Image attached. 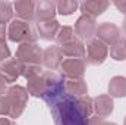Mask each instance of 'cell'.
<instances>
[{
    "label": "cell",
    "instance_id": "6da1fadb",
    "mask_svg": "<svg viewBox=\"0 0 126 125\" xmlns=\"http://www.w3.org/2000/svg\"><path fill=\"white\" fill-rule=\"evenodd\" d=\"M56 125H87V118L79 113L75 104V97L64 94L50 106Z\"/></svg>",
    "mask_w": 126,
    "mask_h": 125
},
{
    "label": "cell",
    "instance_id": "7a4b0ae2",
    "mask_svg": "<svg viewBox=\"0 0 126 125\" xmlns=\"http://www.w3.org/2000/svg\"><path fill=\"white\" fill-rule=\"evenodd\" d=\"M44 83H46V96L44 100L47 102L48 106L54 104L60 97H63L64 94V81H63V75L57 74L56 71H44L43 74Z\"/></svg>",
    "mask_w": 126,
    "mask_h": 125
},
{
    "label": "cell",
    "instance_id": "3957f363",
    "mask_svg": "<svg viewBox=\"0 0 126 125\" xmlns=\"http://www.w3.org/2000/svg\"><path fill=\"white\" fill-rule=\"evenodd\" d=\"M28 91L25 87L22 85H10L7 93H6V99H7V103H9V118H13V119H18L24 110H25V106L28 103Z\"/></svg>",
    "mask_w": 126,
    "mask_h": 125
},
{
    "label": "cell",
    "instance_id": "277c9868",
    "mask_svg": "<svg viewBox=\"0 0 126 125\" xmlns=\"http://www.w3.org/2000/svg\"><path fill=\"white\" fill-rule=\"evenodd\" d=\"M37 32L32 31L31 25L21 19H12L7 28V38L13 43H37Z\"/></svg>",
    "mask_w": 126,
    "mask_h": 125
},
{
    "label": "cell",
    "instance_id": "5b68a950",
    "mask_svg": "<svg viewBox=\"0 0 126 125\" xmlns=\"http://www.w3.org/2000/svg\"><path fill=\"white\" fill-rule=\"evenodd\" d=\"M44 50L37 43H22L16 50V59L24 65H41Z\"/></svg>",
    "mask_w": 126,
    "mask_h": 125
},
{
    "label": "cell",
    "instance_id": "8992f818",
    "mask_svg": "<svg viewBox=\"0 0 126 125\" xmlns=\"http://www.w3.org/2000/svg\"><path fill=\"white\" fill-rule=\"evenodd\" d=\"M85 55H87V62L90 63V65L98 66V65H101L107 59V56H109V47L104 43H101L100 40L93 38L87 44Z\"/></svg>",
    "mask_w": 126,
    "mask_h": 125
},
{
    "label": "cell",
    "instance_id": "52a82bcc",
    "mask_svg": "<svg viewBox=\"0 0 126 125\" xmlns=\"http://www.w3.org/2000/svg\"><path fill=\"white\" fill-rule=\"evenodd\" d=\"M24 63L19 62L16 58H9L7 61L0 63V80H3L6 84L15 83L19 77H22Z\"/></svg>",
    "mask_w": 126,
    "mask_h": 125
},
{
    "label": "cell",
    "instance_id": "ba28073f",
    "mask_svg": "<svg viewBox=\"0 0 126 125\" xmlns=\"http://www.w3.org/2000/svg\"><path fill=\"white\" fill-rule=\"evenodd\" d=\"M95 37H97V40H100L106 46H113L120 38V30L113 22H103L97 27Z\"/></svg>",
    "mask_w": 126,
    "mask_h": 125
},
{
    "label": "cell",
    "instance_id": "9c48e42d",
    "mask_svg": "<svg viewBox=\"0 0 126 125\" xmlns=\"http://www.w3.org/2000/svg\"><path fill=\"white\" fill-rule=\"evenodd\" d=\"M87 65L84 59H64L60 65V71L62 75L66 77L67 80H75V78H82L85 74Z\"/></svg>",
    "mask_w": 126,
    "mask_h": 125
},
{
    "label": "cell",
    "instance_id": "30bf717a",
    "mask_svg": "<svg viewBox=\"0 0 126 125\" xmlns=\"http://www.w3.org/2000/svg\"><path fill=\"white\" fill-rule=\"evenodd\" d=\"M75 34L82 38V40H93V37L95 35L97 31V22L93 18L88 16H79L75 22Z\"/></svg>",
    "mask_w": 126,
    "mask_h": 125
},
{
    "label": "cell",
    "instance_id": "8fae6325",
    "mask_svg": "<svg viewBox=\"0 0 126 125\" xmlns=\"http://www.w3.org/2000/svg\"><path fill=\"white\" fill-rule=\"evenodd\" d=\"M57 13L56 1L51 0H41L35 3V22H46L53 21Z\"/></svg>",
    "mask_w": 126,
    "mask_h": 125
},
{
    "label": "cell",
    "instance_id": "7c38bea8",
    "mask_svg": "<svg viewBox=\"0 0 126 125\" xmlns=\"http://www.w3.org/2000/svg\"><path fill=\"white\" fill-rule=\"evenodd\" d=\"M109 6H110V3L107 0H85L79 4V9L82 12V16H88V18L95 19L97 16L103 15Z\"/></svg>",
    "mask_w": 126,
    "mask_h": 125
},
{
    "label": "cell",
    "instance_id": "4fadbf2b",
    "mask_svg": "<svg viewBox=\"0 0 126 125\" xmlns=\"http://www.w3.org/2000/svg\"><path fill=\"white\" fill-rule=\"evenodd\" d=\"M15 13L18 19L31 24L35 21V1L31 0H18L13 3Z\"/></svg>",
    "mask_w": 126,
    "mask_h": 125
},
{
    "label": "cell",
    "instance_id": "5bb4252c",
    "mask_svg": "<svg viewBox=\"0 0 126 125\" xmlns=\"http://www.w3.org/2000/svg\"><path fill=\"white\" fill-rule=\"evenodd\" d=\"M63 62V53L62 49L59 46H50L44 50L43 53V65L50 69V71H56L57 68H60Z\"/></svg>",
    "mask_w": 126,
    "mask_h": 125
},
{
    "label": "cell",
    "instance_id": "9a60e30c",
    "mask_svg": "<svg viewBox=\"0 0 126 125\" xmlns=\"http://www.w3.org/2000/svg\"><path fill=\"white\" fill-rule=\"evenodd\" d=\"M113 109H114L113 97H110L109 94H100L94 99V110L97 116L104 119L113 113Z\"/></svg>",
    "mask_w": 126,
    "mask_h": 125
},
{
    "label": "cell",
    "instance_id": "2e32d148",
    "mask_svg": "<svg viewBox=\"0 0 126 125\" xmlns=\"http://www.w3.org/2000/svg\"><path fill=\"white\" fill-rule=\"evenodd\" d=\"M59 30H60V24L56 19L46 21V22H38L37 24V35L40 38L46 40V41H50V40L56 38Z\"/></svg>",
    "mask_w": 126,
    "mask_h": 125
},
{
    "label": "cell",
    "instance_id": "e0dca14e",
    "mask_svg": "<svg viewBox=\"0 0 126 125\" xmlns=\"http://www.w3.org/2000/svg\"><path fill=\"white\" fill-rule=\"evenodd\" d=\"M64 91L72 97H82L88 93V85L84 78H75L64 81Z\"/></svg>",
    "mask_w": 126,
    "mask_h": 125
},
{
    "label": "cell",
    "instance_id": "ac0fdd59",
    "mask_svg": "<svg viewBox=\"0 0 126 125\" xmlns=\"http://www.w3.org/2000/svg\"><path fill=\"white\" fill-rule=\"evenodd\" d=\"M63 56L70 59H84L85 58V46L81 40H73L69 44H64L60 47Z\"/></svg>",
    "mask_w": 126,
    "mask_h": 125
},
{
    "label": "cell",
    "instance_id": "d6986e66",
    "mask_svg": "<svg viewBox=\"0 0 126 125\" xmlns=\"http://www.w3.org/2000/svg\"><path fill=\"white\" fill-rule=\"evenodd\" d=\"M109 96L110 97H126V78L113 77L109 83Z\"/></svg>",
    "mask_w": 126,
    "mask_h": 125
},
{
    "label": "cell",
    "instance_id": "ffe728a7",
    "mask_svg": "<svg viewBox=\"0 0 126 125\" xmlns=\"http://www.w3.org/2000/svg\"><path fill=\"white\" fill-rule=\"evenodd\" d=\"M27 91H28V94H31L34 97L44 99V96H46V83H44L43 75H40L37 78H32V80H28Z\"/></svg>",
    "mask_w": 126,
    "mask_h": 125
},
{
    "label": "cell",
    "instance_id": "44dd1931",
    "mask_svg": "<svg viewBox=\"0 0 126 125\" xmlns=\"http://www.w3.org/2000/svg\"><path fill=\"white\" fill-rule=\"evenodd\" d=\"M75 104H76V109L79 110V113L82 116H85L87 119L93 116V112H94V100L90 96L76 97L75 99Z\"/></svg>",
    "mask_w": 126,
    "mask_h": 125
},
{
    "label": "cell",
    "instance_id": "7402d4cb",
    "mask_svg": "<svg viewBox=\"0 0 126 125\" xmlns=\"http://www.w3.org/2000/svg\"><path fill=\"white\" fill-rule=\"evenodd\" d=\"M110 56L114 61H126V37H120L113 46H110Z\"/></svg>",
    "mask_w": 126,
    "mask_h": 125
},
{
    "label": "cell",
    "instance_id": "603a6c76",
    "mask_svg": "<svg viewBox=\"0 0 126 125\" xmlns=\"http://www.w3.org/2000/svg\"><path fill=\"white\" fill-rule=\"evenodd\" d=\"M73 40H76V34H75V30L72 27H60V30L56 35V41L57 44L62 47L64 44H69L72 43Z\"/></svg>",
    "mask_w": 126,
    "mask_h": 125
},
{
    "label": "cell",
    "instance_id": "cb8c5ba5",
    "mask_svg": "<svg viewBox=\"0 0 126 125\" xmlns=\"http://www.w3.org/2000/svg\"><path fill=\"white\" fill-rule=\"evenodd\" d=\"M56 7H57V13L63 16H69L79 7V4L76 0H60L56 1Z\"/></svg>",
    "mask_w": 126,
    "mask_h": 125
},
{
    "label": "cell",
    "instance_id": "d4e9b609",
    "mask_svg": "<svg viewBox=\"0 0 126 125\" xmlns=\"http://www.w3.org/2000/svg\"><path fill=\"white\" fill-rule=\"evenodd\" d=\"M13 13V7L9 1H0V24L6 25L7 22H12Z\"/></svg>",
    "mask_w": 126,
    "mask_h": 125
},
{
    "label": "cell",
    "instance_id": "484cf974",
    "mask_svg": "<svg viewBox=\"0 0 126 125\" xmlns=\"http://www.w3.org/2000/svg\"><path fill=\"white\" fill-rule=\"evenodd\" d=\"M43 68L41 65H24V69H22V77L28 81V80H32V78H37L40 77L43 72Z\"/></svg>",
    "mask_w": 126,
    "mask_h": 125
},
{
    "label": "cell",
    "instance_id": "4316f807",
    "mask_svg": "<svg viewBox=\"0 0 126 125\" xmlns=\"http://www.w3.org/2000/svg\"><path fill=\"white\" fill-rule=\"evenodd\" d=\"M10 58V49L6 41H0V61L4 62Z\"/></svg>",
    "mask_w": 126,
    "mask_h": 125
},
{
    "label": "cell",
    "instance_id": "83f0119b",
    "mask_svg": "<svg viewBox=\"0 0 126 125\" xmlns=\"http://www.w3.org/2000/svg\"><path fill=\"white\" fill-rule=\"evenodd\" d=\"M9 103H7V99L6 96H0V116H7L9 118Z\"/></svg>",
    "mask_w": 126,
    "mask_h": 125
},
{
    "label": "cell",
    "instance_id": "f1b7e54d",
    "mask_svg": "<svg viewBox=\"0 0 126 125\" xmlns=\"http://www.w3.org/2000/svg\"><path fill=\"white\" fill-rule=\"evenodd\" d=\"M103 122H104V119L95 115V116H91V118H88V121H87V125H103Z\"/></svg>",
    "mask_w": 126,
    "mask_h": 125
},
{
    "label": "cell",
    "instance_id": "f546056e",
    "mask_svg": "<svg viewBox=\"0 0 126 125\" xmlns=\"http://www.w3.org/2000/svg\"><path fill=\"white\" fill-rule=\"evenodd\" d=\"M113 4L116 6V9L120 12V13H123L126 16V0H122V1H113Z\"/></svg>",
    "mask_w": 126,
    "mask_h": 125
},
{
    "label": "cell",
    "instance_id": "4dcf8cb0",
    "mask_svg": "<svg viewBox=\"0 0 126 125\" xmlns=\"http://www.w3.org/2000/svg\"><path fill=\"white\" fill-rule=\"evenodd\" d=\"M6 37H7V28L6 25L0 24V41H6Z\"/></svg>",
    "mask_w": 126,
    "mask_h": 125
},
{
    "label": "cell",
    "instance_id": "1f68e13d",
    "mask_svg": "<svg viewBox=\"0 0 126 125\" xmlns=\"http://www.w3.org/2000/svg\"><path fill=\"white\" fill-rule=\"evenodd\" d=\"M7 90H9L7 84H6V83H4L3 80H0V96H6Z\"/></svg>",
    "mask_w": 126,
    "mask_h": 125
},
{
    "label": "cell",
    "instance_id": "d6a6232c",
    "mask_svg": "<svg viewBox=\"0 0 126 125\" xmlns=\"http://www.w3.org/2000/svg\"><path fill=\"white\" fill-rule=\"evenodd\" d=\"M103 125H117V124H114V122H106V121H104Z\"/></svg>",
    "mask_w": 126,
    "mask_h": 125
},
{
    "label": "cell",
    "instance_id": "836d02e7",
    "mask_svg": "<svg viewBox=\"0 0 126 125\" xmlns=\"http://www.w3.org/2000/svg\"><path fill=\"white\" fill-rule=\"evenodd\" d=\"M123 31H125V34H126V18H125V21H123Z\"/></svg>",
    "mask_w": 126,
    "mask_h": 125
},
{
    "label": "cell",
    "instance_id": "e575fe53",
    "mask_svg": "<svg viewBox=\"0 0 126 125\" xmlns=\"http://www.w3.org/2000/svg\"><path fill=\"white\" fill-rule=\"evenodd\" d=\"M9 125H16V124H13V122H10V124H9Z\"/></svg>",
    "mask_w": 126,
    "mask_h": 125
},
{
    "label": "cell",
    "instance_id": "d590c367",
    "mask_svg": "<svg viewBox=\"0 0 126 125\" xmlns=\"http://www.w3.org/2000/svg\"><path fill=\"white\" fill-rule=\"evenodd\" d=\"M123 125H126V118H125V122H123Z\"/></svg>",
    "mask_w": 126,
    "mask_h": 125
}]
</instances>
